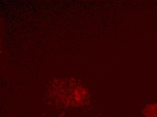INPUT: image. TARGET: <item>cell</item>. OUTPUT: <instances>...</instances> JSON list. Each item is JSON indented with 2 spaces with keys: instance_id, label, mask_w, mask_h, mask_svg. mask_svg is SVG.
<instances>
[{
  "instance_id": "obj_1",
  "label": "cell",
  "mask_w": 157,
  "mask_h": 117,
  "mask_svg": "<svg viewBox=\"0 0 157 117\" xmlns=\"http://www.w3.org/2000/svg\"><path fill=\"white\" fill-rule=\"evenodd\" d=\"M144 115L146 117H157V103L146 106L144 109Z\"/></svg>"
}]
</instances>
